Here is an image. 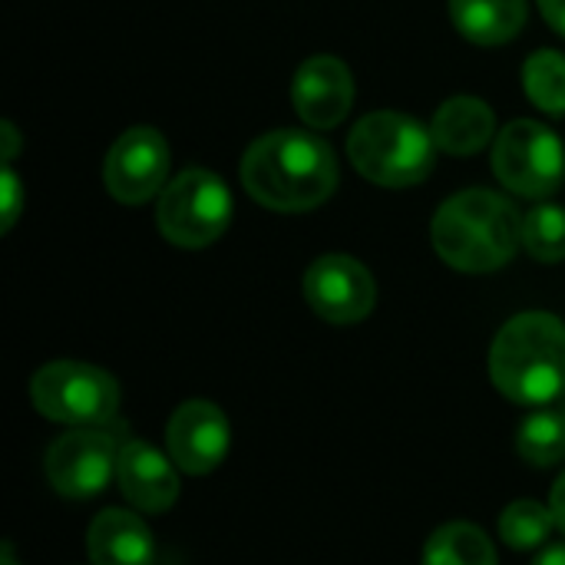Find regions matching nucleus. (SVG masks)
<instances>
[{"label":"nucleus","mask_w":565,"mask_h":565,"mask_svg":"<svg viewBox=\"0 0 565 565\" xmlns=\"http://www.w3.org/2000/svg\"><path fill=\"white\" fill-rule=\"evenodd\" d=\"M245 192L271 212H308L338 185L334 149L315 132L275 129L255 139L242 159Z\"/></svg>","instance_id":"1"},{"label":"nucleus","mask_w":565,"mask_h":565,"mask_svg":"<svg viewBox=\"0 0 565 565\" xmlns=\"http://www.w3.org/2000/svg\"><path fill=\"white\" fill-rule=\"evenodd\" d=\"M437 255L467 275H487L516 255L523 245V218L503 195L490 189H467L447 199L434 215Z\"/></svg>","instance_id":"2"},{"label":"nucleus","mask_w":565,"mask_h":565,"mask_svg":"<svg viewBox=\"0 0 565 565\" xmlns=\"http://www.w3.org/2000/svg\"><path fill=\"white\" fill-rule=\"evenodd\" d=\"M490 377L503 397L523 407H546L563 397V321L546 311H526L507 321L490 351Z\"/></svg>","instance_id":"3"},{"label":"nucleus","mask_w":565,"mask_h":565,"mask_svg":"<svg viewBox=\"0 0 565 565\" xmlns=\"http://www.w3.org/2000/svg\"><path fill=\"white\" fill-rule=\"evenodd\" d=\"M434 132L404 113H371L348 136L351 166L384 189L420 185L434 169Z\"/></svg>","instance_id":"4"},{"label":"nucleus","mask_w":565,"mask_h":565,"mask_svg":"<svg viewBox=\"0 0 565 565\" xmlns=\"http://www.w3.org/2000/svg\"><path fill=\"white\" fill-rule=\"evenodd\" d=\"M232 222V192L209 169L179 172L159 195L156 225L179 248H205Z\"/></svg>","instance_id":"5"},{"label":"nucleus","mask_w":565,"mask_h":565,"mask_svg":"<svg viewBox=\"0 0 565 565\" xmlns=\"http://www.w3.org/2000/svg\"><path fill=\"white\" fill-rule=\"evenodd\" d=\"M33 407L66 427L106 424L119 411V384L83 361H53L40 367L30 381Z\"/></svg>","instance_id":"6"},{"label":"nucleus","mask_w":565,"mask_h":565,"mask_svg":"<svg viewBox=\"0 0 565 565\" xmlns=\"http://www.w3.org/2000/svg\"><path fill=\"white\" fill-rule=\"evenodd\" d=\"M493 172L510 192L526 199H546L563 185V142L546 126L533 119H516L497 136Z\"/></svg>","instance_id":"7"},{"label":"nucleus","mask_w":565,"mask_h":565,"mask_svg":"<svg viewBox=\"0 0 565 565\" xmlns=\"http://www.w3.org/2000/svg\"><path fill=\"white\" fill-rule=\"evenodd\" d=\"M119 467V447L106 430L76 427L63 437H56L46 450L43 470L50 487L66 500H89L106 490V483L116 477Z\"/></svg>","instance_id":"8"},{"label":"nucleus","mask_w":565,"mask_h":565,"mask_svg":"<svg viewBox=\"0 0 565 565\" xmlns=\"http://www.w3.org/2000/svg\"><path fill=\"white\" fill-rule=\"evenodd\" d=\"M166 175H169V146L162 132L149 126L126 129L113 142L103 162L106 192L126 205H142L152 195H162V189L169 185Z\"/></svg>","instance_id":"9"},{"label":"nucleus","mask_w":565,"mask_h":565,"mask_svg":"<svg viewBox=\"0 0 565 565\" xmlns=\"http://www.w3.org/2000/svg\"><path fill=\"white\" fill-rule=\"evenodd\" d=\"M305 298L318 318L331 324H358L374 311L377 285L358 258L324 255L305 275Z\"/></svg>","instance_id":"10"},{"label":"nucleus","mask_w":565,"mask_h":565,"mask_svg":"<svg viewBox=\"0 0 565 565\" xmlns=\"http://www.w3.org/2000/svg\"><path fill=\"white\" fill-rule=\"evenodd\" d=\"M166 444H169V457L179 470H185L189 477H205L225 460L232 430H228L225 414L215 404L185 401L169 420Z\"/></svg>","instance_id":"11"},{"label":"nucleus","mask_w":565,"mask_h":565,"mask_svg":"<svg viewBox=\"0 0 565 565\" xmlns=\"http://www.w3.org/2000/svg\"><path fill=\"white\" fill-rule=\"evenodd\" d=\"M291 103L315 129H334L354 103L351 70L338 56H311L291 79Z\"/></svg>","instance_id":"12"},{"label":"nucleus","mask_w":565,"mask_h":565,"mask_svg":"<svg viewBox=\"0 0 565 565\" xmlns=\"http://www.w3.org/2000/svg\"><path fill=\"white\" fill-rule=\"evenodd\" d=\"M116 483L139 513H166L179 500V473L172 457H162L142 440L119 447Z\"/></svg>","instance_id":"13"},{"label":"nucleus","mask_w":565,"mask_h":565,"mask_svg":"<svg viewBox=\"0 0 565 565\" xmlns=\"http://www.w3.org/2000/svg\"><path fill=\"white\" fill-rule=\"evenodd\" d=\"M93 565H152L156 540L149 526L126 510H103L86 536Z\"/></svg>","instance_id":"14"},{"label":"nucleus","mask_w":565,"mask_h":565,"mask_svg":"<svg viewBox=\"0 0 565 565\" xmlns=\"http://www.w3.org/2000/svg\"><path fill=\"white\" fill-rule=\"evenodd\" d=\"M493 129H497V116L477 96H454V99H447L437 109L434 122H430L437 149H444L450 156H473V152H480L493 139Z\"/></svg>","instance_id":"15"},{"label":"nucleus","mask_w":565,"mask_h":565,"mask_svg":"<svg viewBox=\"0 0 565 565\" xmlns=\"http://www.w3.org/2000/svg\"><path fill=\"white\" fill-rule=\"evenodd\" d=\"M526 0H450L454 26L480 46L510 43L526 26Z\"/></svg>","instance_id":"16"},{"label":"nucleus","mask_w":565,"mask_h":565,"mask_svg":"<svg viewBox=\"0 0 565 565\" xmlns=\"http://www.w3.org/2000/svg\"><path fill=\"white\" fill-rule=\"evenodd\" d=\"M520 457L533 467H553L565 460V407L559 401L536 407L520 424Z\"/></svg>","instance_id":"17"},{"label":"nucleus","mask_w":565,"mask_h":565,"mask_svg":"<svg viewBox=\"0 0 565 565\" xmlns=\"http://www.w3.org/2000/svg\"><path fill=\"white\" fill-rule=\"evenodd\" d=\"M424 565H497V550L483 530L470 523H447L430 536Z\"/></svg>","instance_id":"18"},{"label":"nucleus","mask_w":565,"mask_h":565,"mask_svg":"<svg viewBox=\"0 0 565 565\" xmlns=\"http://www.w3.org/2000/svg\"><path fill=\"white\" fill-rule=\"evenodd\" d=\"M526 96L553 116H565V56L556 50H540L523 66Z\"/></svg>","instance_id":"19"},{"label":"nucleus","mask_w":565,"mask_h":565,"mask_svg":"<svg viewBox=\"0 0 565 565\" xmlns=\"http://www.w3.org/2000/svg\"><path fill=\"white\" fill-rule=\"evenodd\" d=\"M556 520L553 510L536 500H516L500 516V536L510 550H536L550 540Z\"/></svg>","instance_id":"20"},{"label":"nucleus","mask_w":565,"mask_h":565,"mask_svg":"<svg viewBox=\"0 0 565 565\" xmlns=\"http://www.w3.org/2000/svg\"><path fill=\"white\" fill-rule=\"evenodd\" d=\"M523 245L536 262H563L565 209H559V205H536L523 218Z\"/></svg>","instance_id":"21"},{"label":"nucleus","mask_w":565,"mask_h":565,"mask_svg":"<svg viewBox=\"0 0 565 565\" xmlns=\"http://www.w3.org/2000/svg\"><path fill=\"white\" fill-rule=\"evenodd\" d=\"M0 195H3V209H0V228L10 232L17 215H20V205H23V189H20V179L13 175V169H3L0 172Z\"/></svg>","instance_id":"22"},{"label":"nucleus","mask_w":565,"mask_h":565,"mask_svg":"<svg viewBox=\"0 0 565 565\" xmlns=\"http://www.w3.org/2000/svg\"><path fill=\"white\" fill-rule=\"evenodd\" d=\"M540 10H543L546 23L565 36V0H540Z\"/></svg>","instance_id":"23"},{"label":"nucleus","mask_w":565,"mask_h":565,"mask_svg":"<svg viewBox=\"0 0 565 565\" xmlns=\"http://www.w3.org/2000/svg\"><path fill=\"white\" fill-rule=\"evenodd\" d=\"M550 510H553L556 526L565 533V473L556 480V487H553V493H550Z\"/></svg>","instance_id":"24"},{"label":"nucleus","mask_w":565,"mask_h":565,"mask_svg":"<svg viewBox=\"0 0 565 565\" xmlns=\"http://www.w3.org/2000/svg\"><path fill=\"white\" fill-rule=\"evenodd\" d=\"M533 565H565V543H556V546H546L540 553V559Z\"/></svg>","instance_id":"25"},{"label":"nucleus","mask_w":565,"mask_h":565,"mask_svg":"<svg viewBox=\"0 0 565 565\" xmlns=\"http://www.w3.org/2000/svg\"><path fill=\"white\" fill-rule=\"evenodd\" d=\"M0 136H3V142H7L3 159L10 162V159H13V152H17V146H20V136H17V129H13L10 122H3V126H0Z\"/></svg>","instance_id":"26"},{"label":"nucleus","mask_w":565,"mask_h":565,"mask_svg":"<svg viewBox=\"0 0 565 565\" xmlns=\"http://www.w3.org/2000/svg\"><path fill=\"white\" fill-rule=\"evenodd\" d=\"M0 565H17L13 563V553H10V546H3V559H0Z\"/></svg>","instance_id":"27"}]
</instances>
